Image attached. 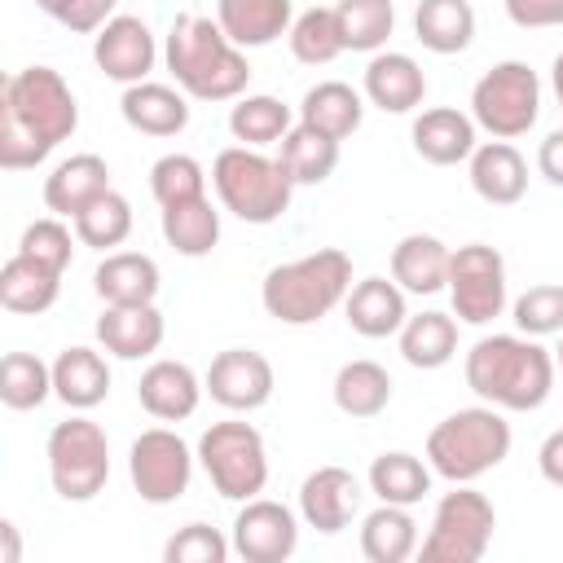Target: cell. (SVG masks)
<instances>
[{"mask_svg":"<svg viewBox=\"0 0 563 563\" xmlns=\"http://www.w3.org/2000/svg\"><path fill=\"white\" fill-rule=\"evenodd\" d=\"M413 35L422 48L453 57L466 53L475 40V9L471 0H418L413 9Z\"/></svg>","mask_w":563,"mask_h":563,"instance_id":"obj_31","label":"cell"},{"mask_svg":"<svg viewBox=\"0 0 563 563\" xmlns=\"http://www.w3.org/2000/svg\"><path fill=\"white\" fill-rule=\"evenodd\" d=\"M286 40H290L295 62H303V66H330L339 53H347V48H343V35H339L334 9H321V4L303 9V13L290 22Z\"/></svg>","mask_w":563,"mask_h":563,"instance_id":"obj_42","label":"cell"},{"mask_svg":"<svg viewBox=\"0 0 563 563\" xmlns=\"http://www.w3.org/2000/svg\"><path fill=\"white\" fill-rule=\"evenodd\" d=\"M550 88H554V101H559V110H563V53H559L554 66H550Z\"/></svg>","mask_w":563,"mask_h":563,"instance_id":"obj_52","label":"cell"},{"mask_svg":"<svg viewBox=\"0 0 563 563\" xmlns=\"http://www.w3.org/2000/svg\"><path fill=\"white\" fill-rule=\"evenodd\" d=\"M449 255L435 233H405L391 246V282L405 295H435L449 286Z\"/></svg>","mask_w":563,"mask_h":563,"instance_id":"obj_27","label":"cell"},{"mask_svg":"<svg viewBox=\"0 0 563 563\" xmlns=\"http://www.w3.org/2000/svg\"><path fill=\"white\" fill-rule=\"evenodd\" d=\"M70 224H75L79 246H92V251L123 246L128 233H132V202H128L119 189H106V194H97Z\"/></svg>","mask_w":563,"mask_h":563,"instance_id":"obj_39","label":"cell"},{"mask_svg":"<svg viewBox=\"0 0 563 563\" xmlns=\"http://www.w3.org/2000/svg\"><path fill=\"white\" fill-rule=\"evenodd\" d=\"M431 462H422V457H413V453H405V449H391V453H378L374 462H369V475H365V484H369V493L378 497V501H391V506H418L427 493H431Z\"/></svg>","mask_w":563,"mask_h":563,"instance_id":"obj_34","label":"cell"},{"mask_svg":"<svg viewBox=\"0 0 563 563\" xmlns=\"http://www.w3.org/2000/svg\"><path fill=\"white\" fill-rule=\"evenodd\" d=\"M110 189V167L101 154H70L44 176V207L62 220H75L97 194Z\"/></svg>","mask_w":563,"mask_h":563,"instance_id":"obj_23","label":"cell"},{"mask_svg":"<svg viewBox=\"0 0 563 563\" xmlns=\"http://www.w3.org/2000/svg\"><path fill=\"white\" fill-rule=\"evenodd\" d=\"M510 317H515V330H519V334H532V339L563 334V286H559V282H537V286H528V290L510 303Z\"/></svg>","mask_w":563,"mask_h":563,"instance_id":"obj_43","label":"cell"},{"mask_svg":"<svg viewBox=\"0 0 563 563\" xmlns=\"http://www.w3.org/2000/svg\"><path fill=\"white\" fill-rule=\"evenodd\" d=\"M361 119H365V92H356L343 79H321L299 101V123H308L334 141H347L361 128Z\"/></svg>","mask_w":563,"mask_h":563,"instance_id":"obj_30","label":"cell"},{"mask_svg":"<svg viewBox=\"0 0 563 563\" xmlns=\"http://www.w3.org/2000/svg\"><path fill=\"white\" fill-rule=\"evenodd\" d=\"M554 365L563 369V334H559V347H554Z\"/></svg>","mask_w":563,"mask_h":563,"instance_id":"obj_54","label":"cell"},{"mask_svg":"<svg viewBox=\"0 0 563 563\" xmlns=\"http://www.w3.org/2000/svg\"><path fill=\"white\" fill-rule=\"evenodd\" d=\"M202 378L185 365V361H150L141 383H136V400L150 418L158 422H185L198 400H202Z\"/></svg>","mask_w":563,"mask_h":563,"instance_id":"obj_20","label":"cell"},{"mask_svg":"<svg viewBox=\"0 0 563 563\" xmlns=\"http://www.w3.org/2000/svg\"><path fill=\"white\" fill-rule=\"evenodd\" d=\"M541 114V79L528 62H497L471 88V119L493 141L523 136Z\"/></svg>","mask_w":563,"mask_h":563,"instance_id":"obj_10","label":"cell"},{"mask_svg":"<svg viewBox=\"0 0 563 563\" xmlns=\"http://www.w3.org/2000/svg\"><path fill=\"white\" fill-rule=\"evenodd\" d=\"M233 554V541L220 537L211 523H185L167 545L163 559L167 563H224Z\"/></svg>","mask_w":563,"mask_h":563,"instance_id":"obj_46","label":"cell"},{"mask_svg":"<svg viewBox=\"0 0 563 563\" xmlns=\"http://www.w3.org/2000/svg\"><path fill=\"white\" fill-rule=\"evenodd\" d=\"M75 242L79 238H70V229L62 224V216H44V220H31L22 229L18 251L31 255V260H40V264H48V268H57V273H66L70 260H75Z\"/></svg>","mask_w":563,"mask_h":563,"instance_id":"obj_45","label":"cell"},{"mask_svg":"<svg viewBox=\"0 0 563 563\" xmlns=\"http://www.w3.org/2000/svg\"><path fill=\"white\" fill-rule=\"evenodd\" d=\"M216 22L238 48H264L295 22V0H216Z\"/></svg>","mask_w":563,"mask_h":563,"instance_id":"obj_26","label":"cell"},{"mask_svg":"<svg viewBox=\"0 0 563 563\" xmlns=\"http://www.w3.org/2000/svg\"><path fill=\"white\" fill-rule=\"evenodd\" d=\"M92 62H97V70L106 79H114L123 88L128 84H141V79H150L154 62H158L154 31L141 18H132V13H114L97 31V40H92Z\"/></svg>","mask_w":563,"mask_h":563,"instance_id":"obj_15","label":"cell"},{"mask_svg":"<svg viewBox=\"0 0 563 563\" xmlns=\"http://www.w3.org/2000/svg\"><path fill=\"white\" fill-rule=\"evenodd\" d=\"M290 106L268 97V92H242L238 106L229 110V132L238 145H251V150H264V145H277L286 132H290Z\"/></svg>","mask_w":563,"mask_h":563,"instance_id":"obj_38","label":"cell"},{"mask_svg":"<svg viewBox=\"0 0 563 563\" xmlns=\"http://www.w3.org/2000/svg\"><path fill=\"white\" fill-rule=\"evenodd\" d=\"M466 387L506 413H528L541 409L554 391V352L541 347L532 334H484L466 352Z\"/></svg>","mask_w":563,"mask_h":563,"instance_id":"obj_2","label":"cell"},{"mask_svg":"<svg viewBox=\"0 0 563 563\" xmlns=\"http://www.w3.org/2000/svg\"><path fill=\"white\" fill-rule=\"evenodd\" d=\"M53 396V365H44L35 352H9L0 361V400L4 409H40Z\"/></svg>","mask_w":563,"mask_h":563,"instance_id":"obj_41","label":"cell"},{"mask_svg":"<svg viewBox=\"0 0 563 563\" xmlns=\"http://www.w3.org/2000/svg\"><path fill=\"white\" fill-rule=\"evenodd\" d=\"M53 396L66 405V409H97L106 396H110V365L97 347H62L57 361H53Z\"/></svg>","mask_w":563,"mask_h":563,"instance_id":"obj_25","label":"cell"},{"mask_svg":"<svg viewBox=\"0 0 563 563\" xmlns=\"http://www.w3.org/2000/svg\"><path fill=\"white\" fill-rule=\"evenodd\" d=\"M361 92L369 106H378L383 114H409L422 106L427 97V75L422 66L409 57V53H374L365 62V79H361Z\"/></svg>","mask_w":563,"mask_h":563,"instance_id":"obj_18","label":"cell"},{"mask_svg":"<svg viewBox=\"0 0 563 563\" xmlns=\"http://www.w3.org/2000/svg\"><path fill=\"white\" fill-rule=\"evenodd\" d=\"M506 18L523 31H550L563 26V0H501Z\"/></svg>","mask_w":563,"mask_h":563,"instance_id":"obj_48","label":"cell"},{"mask_svg":"<svg viewBox=\"0 0 563 563\" xmlns=\"http://www.w3.org/2000/svg\"><path fill=\"white\" fill-rule=\"evenodd\" d=\"M48 479L62 501H92L110 479V440L79 409L48 431Z\"/></svg>","mask_w":563,"mask_h":563,"instance_id":"obj_9","label":"cell"},{"mask_svg":"<svg viewBox=\"0 0 563 563\" xmlns=\"http://www.w3.org/2000/svg\"><path fill=\"white\" fill-rule=\"evenodd\" d=\"M163 62L176 88L194 101H238L251 84L246 48H238L220 31V22L202 13H176L163 44Z\"/></svg>","mask_w":563,"mask_h":563,"instance_id":"obj_3","label":"cell"},{"mask_svg":"<svg viewBox=\"0 0 563 563\" xmlns=\"http://www.w3.org/2000/svg\"><path fill=\"white\" fill-rule=\"evenodd\" d=\"M361 497H365V488L347 466H317L299 484V519L308 528L334 537L356 519Z\"/></svg>","mask_w":563,"mask_h":563,"instance_id":"obj_16","label":"cell"},{"mask_svg":"<svg viewBox=\"0 0 563 563\" xmlns=\"http://www.w3.org/2000/svg\"><path fill=\"white\" fill-rule=\"evenodd\" d=\"M334 405H339V413H347L356 422L378 418L391 405V374L378 361H365V356L339 365V374H334Z\"/></svg>","mask_w":563,"mask_h":563,"instance_id":"obj_35","label":"cell"},{"mask_svg":"<svg viewBox=\"0 0 563 563\" xmlns=\"http://www.w3.org/2000/svg\"><path fill=\"white\" fill-rule=\"evenodd\" d=\"M150 194L158 207L185 202V198H202L207 194V172L194 154H163L150 167Z\"/></svg>","mask_w":563,"mask_h":563,"instance_id":"obj_44","label":"cell"},{"mask_svg":"<svg viewBox=\"0 0 563 563\" xmlns=\"http://www.w3.org/2000/svg\"><path fill=\"white\" fill-rule=\"evenodd\" d=\"M537 471H541L545 484L563 488V427L541 440V449H537Z\"/></svg>","mask_w":563,"mask_h":563,"instance_id":"obj_49","label":"cell"},{"mask_svg":"<svg viewBox=\"0 0 563 563\" xmlns=\"http://www.w3.org/2000/svg\"><path fill=\"white\" fill-rule=\"evenodd\" d=\"M457 352V321L449 312H418L400 325V356L413 365V369H440L449 365Z\"/></svg>","mask_w":563,"mask_h":563,"instance_id":"obj_37","label":"cell"},{"mask_svg":"<svg viewBox=\"0 0 563 563\" xmlns=\"http://www.w3.org/2000/svg\"><path fill=\"white\" fill-rule=\"evenodd\" d=\"M537 172H541L550 185L563 189V128H554V132L541 141V150H537Z\"/></svg>","mask_w":563,"mask_h":563,"instance_id":"obj_50","label":"cell"},{"mask_svg":"<svg viewBox=\"0 0 563 563\" xmlns=\"http://www.w3.org/2000/svg\"><path fill=\"white\" fill-rule=\"evenodd\" d=\"M22 559V541H18V523L4 519L0 523V563H18Z\"/></svg>","mask_w":563,"mask_h":563,"instance_id":"obj_51","label":"cell"},{"mask_svg":"<svg viewBox=\"0 0 563 563\" xmlns=\"http://www.w3.org/2000/svg\"><path fill=\"white\" fill-rule=\"evenodd\" d=\"M163 242L185 255V260H202L216 251L220 242V211L211 207V198H185V202H172L163 207Z\"/></svg>","mask_w":563,"mask_h":563,"instance_id":"obj_32","label":"cell"},{"mask_svg":"<svg viewBox=\"0 0 563 563\" xmlns=\"http://www.w3.org/2000/svg\"><path fill=\"white\" fill-rule=\"evenodd\" d=\"M119 114L128 128L145 132V136H176L185 132L189 123V101L180 88L172 84H154V79H141V84H128L123 97H119Z\"/></svg>","mask_w":563,"mask_h":563,"instance_id":"obj_21","label":"cell"},{"mask_svg":"<svg viewBox=\"0 0 563 563\" xmlns=\"http://www.w3.org/2000/svg\"><path fill=\"white\" fill-rule=\"evenodd\" d=\"M334 18H339L343 48H352V53H378L396 26L391 0H339Z\"/></svg>","mask_w":563,"mask_h":563,"instance_id":"obj_40","label":"cell"},{"mask_svg":"<svg viewBox=\"0 0 563 563\" xmlns=\"http://www.w3.org/2000/svg\"><path fill=\"white\" fill-rule=\"evenodd\" d=\"M449 303L466 325H488L506 312V260L497 246L466 242L449 255Z\"/></svg>","mask_w":563,"mask_h":563,"instance_id":"obj_12","label":"cell"},{"mask_svg":"<svg viewBox=\"0 0 563 563\" xmlns=\"http://www.w3.org/2000/svg\"><path fill=\"white\" fill-rule=\"evenodd\" d=\"M57 295H62V273L57 268H48V264H40V260H31L22 251H13L4 260V268H0V303L9 312L40 317V312H48L57 303Z\"/></svg>","mask_w":563,"mask_h":563,"instance_id":"obj_29","label":"cell"},{"mask_svg":"<svg viewBox=\"0 0 563 563\" xmlns=\"http://www.w3.org/2000/svg\"><path fill=\"white\" fill-rule=\"evenodd\" d=\"M198 462H202L211 488L224 501H251L268 484V449H264V435L251 422H242V418L211 422L198 435Z\"/></svg>","mask_w":563,"mask_h":563,"instance_id":"obj_7","label":"cell"},{"mask_svg":"<svg viewBox=\"0 0 563 563\" xmlns=\"http://www.w3.org/2000/svg\"><path fill=\"white\" fill-rule=\"evenodd\" d=\"M510 457V422L497 405L453 409L427 435V462L449 484H475Z\"/></svg>","mask_w":563,"mask_h":563,"instance_id":"obj_5","label":"cell"},{"mask_svg":"<svg viewBox=\"0 0 563 563\" xmlns=\"http://www.w3.org/2000/svg\"><path fill=\"white\" fill-rule=\"evenodd\" d=\"M233 554L246 563H286L299 550V519L273 497H251L233 515Z\"/></svg>","mask_w":563,"mask_h":563,"instance_id":"obj_14","label":"cell"},{"mask_svg":"<svg viewBox=\"0 0 563 563\" xmlns=\"http://www.w3.org/2000/svg\"><path fill=\"white\" fill-rule=\"evenodd\" d=\"M471 189L493 207H515L528 194V163L510 141H484L466 158Z\"/></svg>","mask_w":563,"mask_h":563,"instance_id":"obj_22","label":"cell"},{"mask_svg":"<svg viewBox=\"0 0 563 563\" xmlns=\"http://www.w3.org/2000/svg\"><path fill=\"white\" fill-rule=\"evenodd\" d=\"M211 185H216L220 207L238 216L242 224H273L290 211V198H295L290 172L251 145L220 150L211 163Z\"/></svg>","mask_w":563,"mask_h":563,"instance_id":"obj_6","label":"cell"},{"mask_svg":"<svg viewBox=\"0 0 563 563\" xmlns=\"http://www.w3.org/2000/svg\"><path fill=\"white\" fill-rule=\"evenodd\" d=\"M79 128V101L62 70L22 66L0 88V167H40Z\"/></svg>","mask_w":563,"mask_h":563,"instance_id":"obj_1","label":"cell"},{"mask_svg":"<svg viewBox=\"0 0 563 563\" xmlns=\"http://www.w3.org/2000/svg\"><path fill=\"white\" fill-rule=\"evenodd\" d=\"M493 528H497L493 501L471 484H453V493L435 501L431 528L418 541V559L422 563H479L488 554Z\"/></svg>","mask_w":563,"mask_h":563,"instance_id":"obj_8","label":"cell"},{"mask_svg":"<svg viewBox=\"0 0 563 563\" xmlns=\"http://www.w3.org/2000/svg\"><path fill=\"white\" fill-rule=\"evenodd\" d=\"M361 554L369 563H405L409 554H418V519L409 515V506L378 501L361 519Z\"/></svg>","mask_w":563,"mask_h":563,"instance_id":"obj_33","label":"cell"},{"mask_svg":"<svg viewBox=\"0 0 563 563\" xmlns=\"http://www.w3.org/2000/svg\"><path fill=\"white\" fill-rule=\"evenodd\" d=\"M343 312H347V325L361 334V339H387V334H400V325L409 321V308H405V290L387 277H361L347 299H343Z\"/></svg>","mask_w":563,"mask_h":563,"instance_id":"obj_24","label":"cell"},{"mask_svg":"<svg viewBox=\"0 0 563 563\" xmlns=\"http://www.w3.org/2000/svg\"><path fill=\"white\" fill-rule=\"evenodd\" d=\"M202 387L207 396L229 409V413H255L273 400V387H277V374L268 365L264 352L255 347H224L211 356L207 374H202Z\"/></svg>","mask_w":563,"mask_h":563,"instance_id":"obj_13","label":"cell"},{"mask_svg":"<svg viewBox=\"0 0 563 563\" xmlns=\"http://www.w3.org/2000/svg\"><path fill=\"white\" fill-rule=\"evenodd\" d=\"M35 4H40V9H44V13H48V18H53V9H57V4H62V0H35Z\"/></svg>","mask_w":563,"mask_h":563,"instance_id":"obj_53","label":"cell"},{"mask_svg":"<svg viewBox=\"0 0 563 563\" xmlns=\"http://www.w3.org/2000/svg\"><path fill=\"white\" fill-rule=\"evenodd\" d=\"M114 4H119V0H62V4L53 9V22H62L66 31L88 35V31H101V26L114 18Z\"/></svg>","mask_w":563,"mask_h":563,"instance_id":"obj_47","label":"cell"},{"mask_svg":"<svg viewBox=\"0 0 563 563\" xmlns=\"http://www.w3.org/2000/svg\"><path fill=\"white\" fill-rule=\"evenodd\" d=\"M167 321L154 303H106L97 317V343L119 361H141L163 347Z\"/></svg>","mask_w":563,"mask_h":563,"instance_id":"obj_17","label":"cell"},{"mask_svg":"<svg viewBox=\"0 0 563 563\" xmlns=\"http://www.w3.org/2000/svg\"><path fill=\"white\" fill-rule=\"evenodd\" d=\"M163 286V273L141 251H106V260L92 273V290L101 303H154Z\"/></svg>","mask_w":563,"mask_h":563,"instance_id":"obj_28","label":"cell"},{"mask_svg":"<svg viewBox=\"0 0 563 563\" xmlns=\"http://www.w3.org/2000/svg\"><path fill=\"white\" fill-rule=\"evenodd\" d=\"M352 290V260L339 246H321L290 264H277L260 282V303L282 325H317Z\"/></svg>","mask_w":563,"mask_h":563,"instance_id":"obj_4","label":"cell"},{"mask_svg":"<svg viewBox=\"0 0 563 563\" xmlns=\"http://www.w3.org/2000/svg\"><path fill=\"white\" fill-rule=\"evenodd\" d=\"M194 462H198V449H189L172 427H150L132 440L128 449V475H132V488L141 493V501L150 506H172L189 493V479H194Z\"/></svg>","mask_w":563,"mask_h":563,"instance_id":"obj_11","label":"cell"},{"mask_svg":"<svg viewBox=\"0 0 563 563\" xmlns=\"http://www.w3.org/2000/svg\"><path fill=\"white\" fill-rule=\"evenodd\" d=\"M277 163L290 172L295 185H321L339 167V141L317 132V128H308V123H295L277 141Z\"/></svg>","mask_w":563,"mask_h":563,"instance_id":"obj_36","label":"cell"},{"mask_svg":"<svg viewBox=\"0 0 563 563\" xmlns=\"http://www.w3.org/2000/svg\"><path fill=\"white\" fill-rule=\"evenodd\" d=\"M409 141H413V154L431 167H457L475 154V119L453 110V106H431L413 119L409 128Z\"/></svg>","mask_w":563,"mask_h":563,"instance_id":"obj_19","label":"cell"}]
</instances>
